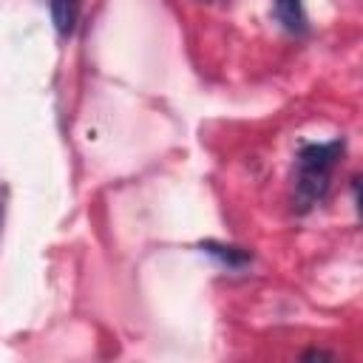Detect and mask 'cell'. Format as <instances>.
Segmentation results:
<instances>
[{
	"mask_svg": "<svg viewBox=\"0 0 363 363\" xmlns=\"http://www.w3.org/2000/svg\"><path fill=\"white\" fill-rule=\"evenodd\" d=\"M48 9H51V20H54V28L65 37L74 31L77 26V14H79V0H48Z\"/></svg>",
	"mask_w": 363,
	"mask_h": 363,
	"instance_id": "3",
	"label": "cell"
},
{
	"mask_svg": "<svg viewBox=\"0 0 363 363\" xmlns=\"http://www.w3.org/2000/svg\"><path fill=\"white\" fill-rule=\"evenodd\" d=\"M343 139L320 142V145H303L298 153V173H295V201L298 210L315 207L332 182V170L337 159L343 156Z\"/></svg>",
	"mask_w": 363,
	"mask_h": 363,
	"instance_id": "1",
	"label": "cell"
},
{
	"mask_svg": "<svg viewBox=\"0 0 363 363\" xmlns=\"http://www.w3.org/2000/svg\"><path fill=\"white\" fill-rule=\"evenodd\" d=\"M275 14L286 31H295V34L306 31V11L301 0H275Z\"/></svg>",
	"mask_w": 363,
	"mask_h": 363,
	"instance_id": "4",
	"label": "cell"
},
{
	"mask_svg": "<svg viewBox=\"0 0 363 363\" xmlns=\"http://www.w3.org/2000/svg\"><path fill=\"white\" fill-rule=\"evenodd\" d=\"M0 221H3V196H0Z\"/></svg>",
	"mask_w": 363,
	"mask_h": 363,
	"instance_id": "6",
	"label": "cell"
},
{
	"mask_svg": "<svg viewBox=\"0 0 363 363\" xmlns=\"http://www.w3.org/2000/svg\"><path fill=\"white\" fill-rule=\"evenodd\" d=\"M303 360H335V354L320 352V349H309V352H303Z\"/></svg>",
	"mask_w": 363,
	"mask_h": 363,
	"instance_id": "5",
	"label": "cell"
},
{
	"mask_svg": "<svg viewBox=\"0 0 363 363\" xmlns=\"http://www.w3.org/2000/svg\"><path fill=\"white\" fill-rule=\"evenodd\" d=\"M201 250L207 255H213L216 261H221L224 267L230 269H238V267H247L252 261V252L244 250V247H235V244H221V241H204Z\"/></svg>",
	"mask_w": 363,
	"mask_h": 363,
	"instance_id": "2",
	"label": "cell"
}]
</instances>
